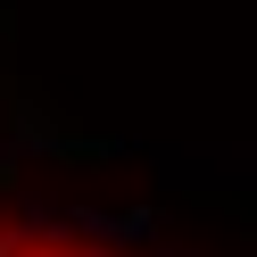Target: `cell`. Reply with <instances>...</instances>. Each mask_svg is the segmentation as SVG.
Returning a JSON list of instances; mask_svg holds the SVG:
<instances>
[{
  "mask_svg": "<svg viewBox=\"0 0 257 257\" xmlns=\"http://www.w3.org/2000/svg\"><path fill=\"white\" fill-rule=\"evenodd\" d=\"M83 257H116V249H83Z\"/></svg>",
  "mask_w": 257,
  "mask_h": 257,
  "instance_id": "1",
  "label": "cell"
},
{
  "mask_svg": "<svg viewBox=\"0 0 257 257\" xmlns=\"http://www.w3.org/2000/svg\"><path fill=\"white\" fill-rule=\"evenodd\" d=\"M0 183H9V174H0Z\"/></svg>",
  "mask_w": 257,
  "mask_h": 257,
  "instance_id": "2",
  "label": "cell"
}]
</instances>
